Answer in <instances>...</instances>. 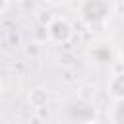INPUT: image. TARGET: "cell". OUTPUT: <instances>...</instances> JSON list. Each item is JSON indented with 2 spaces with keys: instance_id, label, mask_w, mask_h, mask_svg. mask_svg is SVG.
<instances>
[{
  "instance_id": "277c9868",
  "label": "cell",
  "mask_w": 124,
  "mask_h": 124,
  "mask_svg": "<svg viewBox=\"0 0 124 124\" xmlns=\"http://www.w3.org/2000/svg\"><path fill=\"white\" fill-rule=\"evenodd\" d=\"M25 52H27V56H31V58H37V56H39V52H41L39 43H37V41L29 43V45H27V48H25Z\"/></svg>"
},
{
  "instance_id": "52a82bcc",
  "label": "cell",
  "mask_w": 124,
  "mask_h": 124,
  "mask_svg": "<svg viewBox=\"0 0 124 124\" xmlns=\"http://www.w3.org/2000/svg\"><path fill=\"white\" fill-rule=\"evenodd\" d=\"M2 91H4V85H2V81H0V95H2Z\"/></svg>"
},
{
  "instance_id": "7a4b0ae2",
  "label": "cell",
  "mask_w": 124,
  "mask_h": 124,
  "mask_svg": "<svg viewBox=\"0 0 124 124\" xmlns=\"http://www.w3.org/2000/svg\"><path fill=\"white\" fill-rule=\"evenodd\" d=\"M29 105L33 108H41V107H46L48 105V93L45 87H33L29 91V97H27Z\"/></svg>"
},
{
  "instance_id": "3957f363",
  "label": "cell",
  "mask_w": 124,
  "mask_h": 124,
  "mask_svg": "<svg viewBox=\"0 0 124 124\" xmlns=\"http://www.w3.org/2000/svg\"><path fill=\"white\" fill-rule=\"evenodd\" d=\"M79 97L83 99V101H93V97H95V87L93 85H83V87H79Z\"/></svg>"
},
{
  "instance_id": "8992f818",
  "label": "cell",
  "mask_w": 124,
  "mask_h": 124,
  "mask_svg": "<svg viewBox=\"0 0 124 124\" xmlns=\"http://www.w3.org/2000/svg\"><path fill=\"white\" fill-rule=\"evenodd\" d=\"M85 124H101L99 120H89V122H85Z\"/></svg>"
},
{
  "instance_id": "6da1fadb",
  "label": "cell",
  "mask_w": 124,
  "mask_h": 124,
  "mask_svg": "<svg viewBox=\"0 0 124 124\" xmlns=\"http://www.w3.org/2000/svg\"><path fill=\"white\" fill-rule=\"evenodd\" d=\"M48 35L50 39H54L56 43H66L72 37V27L68 21L64 19H54L48 23Z\"/></svg>"
},
{
  "instance_id": "5b68a950",
  "label": "cell",
  "mask_w": 124,
  "mask_h": 124,
  "mask_svg": "<svg viewBox=\"0 0 124 124\" xmlns=\"http://www.w3.org/2000/svg\"><path fill=\"white\" fill-rule=\"evenodd\" d=\"M8 4H10V0H0V14L8 10Z\"/></svg>"
}]
</instances>
